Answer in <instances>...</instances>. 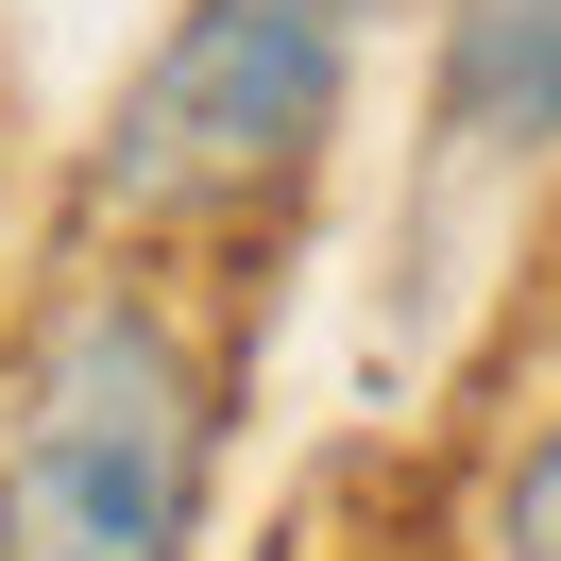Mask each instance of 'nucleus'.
<instances>
[{"instance_id":"nucleus-1","label":"nucleus","mask_w":561,"mask_h":561,"mask_svg":"<svg viewBox=\"0 0 561 561\" xmlns=\"http://www.w3.org/2000/svg\"><path fill=\"white\" fill-rule=\"evenodd\" d=\"M221 375L171 289L85 273L0 375V561H187Z\"/></svg>"},{"instance_id":"nucleus-2","label":"nucleus","mask_w":561,"mask_h":561,"mask_svg":"<svg viewBox=\"0 0 561 561\" xmlns=\"http://www.w3.org/2000/svg\"><path fill=\"white\" fill-rule=\"evenodd\" d=\"M357 35H375V0H187L137 51V85L103 103L85 221H119V239H221V221L289 205L323 171V137H341Z\"/></svg>"},{"instance_id":"nucleus-3","label":"nucleus","mask_w":561,"mask_h":561,"mask_svg":"<svg viewBox=\"0 0 561 561\" xmlns=\"http://www.w3.org/2000/svg\"><path fill=\"white\" fill-rule=\"evenodd\" d=\"M425 119H443V153H477V171H545L561 153V0H443Z\"/></svg>"},{"instance_id":"nucleus-4","label":"nucleus","mask_w":561,"mask_h":561,"mask_svg":"<svg viewBox=\"0 0 561 561\" xmlns=\"http://www.w3.org/2000/svg\"><path fill=\"white\" fill-rule=\"evenodd\" d=\"M493 561H561V391L511 443V477H493Z\"/></svg>"}]
</instances>
